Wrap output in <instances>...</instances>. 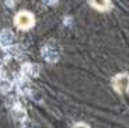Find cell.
<instances>
[{"instance_id": "6da1fadb", "label": "cell", "mask_w": 129, "mask_h": 128, "mask_svg": "<svg viewBox=\"0 0 129 128\" xmlns=\"http://www.w3.org/2000/svg\"><path fill=\"white\" fill-rule=\"evenodd\" d=\"M14 23L20 30H28L34 26V16L28 11H20L14 18Z\"/></svg>"}, {"instance_id": "7a4b0ae2", "label": "cell", "mask_w": 129, "mask_h": 128, "mask_svg": "<svg viewBox=\"0 0 129 128\" xmlns=\"http://www.w3.org/2000/svg\"><path fill=\"white\" fill-rule=\"evenodd\" d=\"M42 55L45 58V61L56 62L59 59V55H60V49H59V47L55 42H48L44 47V49H42Z\"/></svg>"}, {"instance_id": "3957f363", "label": "cell", "mask_w": 129, "mask_h": 128, "mask_svg": "<svg viewBox=\"0 0 129 128\" xmlns=\"http://www.w3.org/2000/svg\"><path fill=\"white\" fill-rule=\"evenodd\" d=\"M112 86L118 93H126L129 86V76L128 73H122V75H116L112 80Z\"/></svg>"}, {"instance_id": "277c9868", "label": "cell", "mask_w": 129, "mask_h": 128, "mask_svg": "<svg viewBox=\"0 0 129 128\" xmlns=\"http://www.w3.org/2000/svg\"><path fill=\"white\" fill-rule=\"evenodd\" d=\"M11 114H13L14 120H16V121H18V122H23V121H25V120H27V113H25V110H24L23 107H20V106H16V107H14L13 111H11Z\"/></svg>"}, {"instance_id": "5b68a950", "label": "cell", "mask_w": 129, "mask_h": 128, "mask_svg": "<svg viewBox=\"0 0 129 128\" xmlns=\"http://www.w3.org/2000/svg\"><path fill=\"white\" fill-rule=\"evenodd\" d=\"M23 75L25 79H31L32 76H35V75H38V66H35V65H24L23 66Z\"/></svg>"}, {"instance_id": "8992f818", "label": "cell", "mask_w": 129, "mask_h": 128, "mask_svg": "<svg viewBox=\"0 0 129 128\" xmlns=\"http://www.w3.org/2000/svg\"><path fill=\"white\" fill-rule=\"evenodd\" d=\"M0 42H2L3 47H10V45L13 44V34H11V31H9V30L2 31V34H0Z\"/></svg>"}, {"instance_id": "52a82bcc", "label": "cell", "mask_w": 129, "mask_h": 128, "mask_svg": "<svg viewBox=\"0 0 129 128\" xmlns=\"http://www.w3.org/2000/svg\"><path fill=\"white\" fill-rule=\"evenodd\" d=\"M91 6L97 10H101V11H105L110 7V0H90Z\"/></svg>"}, {"instance_id": "ba28073f", "label": "cell", "mask_w": 129, "mask_h": 128, "mask_svg": "<svg viewBox=\"0 0 129 128\" xmlns=\"http://www.w3.org/2000/svg\"><path fill=\"white\" fill-rule=\"evenodd\" d=\"M29 80L28 79H25V77H24L23 80H21V82H20V84H18V90L21 93H28L29 92Z\"/></svg>"}, {"instance_id": "9c48e42d", "label": "cell", "mask_w": 129, "mask_h": 128, "mask_svg": "<svg viewBox=\"0 0 129 128\" xmlns=\"http://www.w3.org/2000/svg\"><path fill=\"white\" fill-rule=\"evenodd\" d=\"M10 87H11V84H10L9 82H6V80H2V82H0V90L6 92V90L10 89Z\"/></svg>"}, {"instance_id": "30bf717a", "label": "cell", "mask_w": 129, "mask_h": 128, "mask_svg": "<svg viewBox=\"0 0 129 128\" xmlns=\"http://www.w3.org/2000/svg\"><path fill=\"white\" fill-rule=\"evenodd\" d=\"M45 4H49V6H53V4L58 3V0H42Z\"/></svg>"}, {"instance_id": "8fae6325", "label": "cell", "mask_w": 129, "mask_h": 128, "mask_svg": "<svg viewBox=\"0 0 129 128\" xmlns=\"http://www.w3.org/2000/svg\"><path fill=\"white\" fill-rule=\"evenodd\" d=\"M74 128H90L87 124H83V122H79V124L74 125Z\"/></svg>"}, {"instance_id": "7c38bea8", "label": "cell", "mask_w": 129, "mask_h": 128, "mask_svg": "<svg viewBox=\"0 0 129 128\" xmlns=\"http://www.w3.org/2000/svg\"><path fill=\"white\" fill-rule=\"evenodd\" d=\"M4 2H6V4H9V6H13V0H4Z\"/></svg>"}]
</instances>
